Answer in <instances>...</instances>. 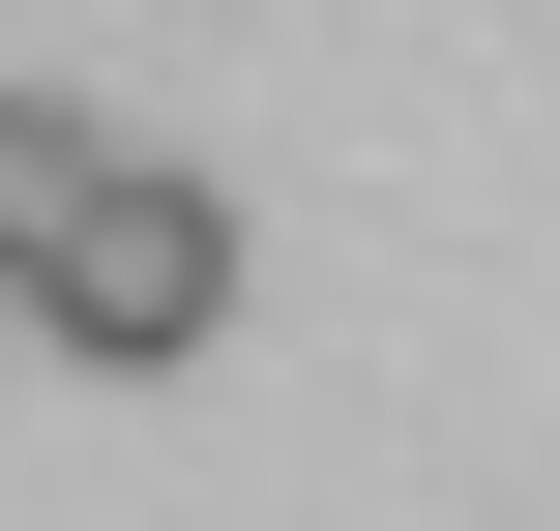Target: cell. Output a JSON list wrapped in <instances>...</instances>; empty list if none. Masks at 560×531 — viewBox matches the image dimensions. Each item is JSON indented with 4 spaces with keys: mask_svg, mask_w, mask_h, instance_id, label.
Masks as SVG:
<instances>
[{
    "mask_svg": "<svg viewBox=\"0 0 560 531\" xmlns=\"http://www.w3.org/2000/svg\"><path fill=\"white\" fill-rule=\"evenodd\" d=\"M89 384H177V355H236V207L177 177V148H118V207L59 236V296H30Z\"/></svg>",
    "mask_w": 560,
    "mask_h": 531,
    "instance_id": "cell-1",
    "label": "cell"
},
{
    "mask_svg": "<svg viewBox=\"0 0 560 531\" xmlns=\"http://www.w3.org/2000/svg\"><path fill=\"white\" fill-rule=\"evenodd\" d=\"M118 207V118H59V89H0V296H59V236Z\"/></svg>",
    "mask_w": 560,
    "mask_h": 531,
    "instance_id": "cell-2",
    "label": "cell"
}]
</instances>
